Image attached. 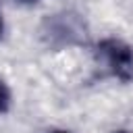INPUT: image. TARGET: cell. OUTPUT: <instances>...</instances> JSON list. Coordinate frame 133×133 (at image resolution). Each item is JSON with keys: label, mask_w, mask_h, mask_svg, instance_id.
Returning <instances> with one entry per match:
<instances>
[{"label": "cell", "mask_w": 133, "mask_h": 133, "mask_svg": "<svg viewBox=\"0 0 133 133\" xmlns=\"http://www.w3.org/2000/svg\"><path fill=\"white\" fill-rule=\"evenodd\" d=\"M98 50L104 56V60L114 77H118L123 81H129L133 77V50H131V46H127L125 42H121L116 37H110V39L100 42Z\"/></svg>", "instance_id": "1"}, {"label": "cell", "mask_w": 133, "mask_h": 133, "mask_svg": "<svg viewBox=\"0 0 133 133\" xmlns=\"http://www.w3.org/2000/svg\"><path fill=\"white\" fill-rule=\"evenodd\" d=\"M10 108V89L8 85L0 79V114H4Z\"/></svg>", "instance_id": "2"}, {"label": "cell", "mask_w": 133, "mask_h": 133, "mask_svg": "<svg viewBox=\"0 0 133 133\" xmlns=\"http://www.w3.org/2000/svg\"><path fill=\"white\" fill-rule=\"evenodd\" d=\"M116 133H133V131H116Z\"/></svg>", "instance_id": "6"}, {"label": "cell", "mask_w": 133, "mask_h": 133, "mask_svg": "<svg viewBox=\"0 0 133 133\" xmlns=\"http://www.w3.org/2000/svg\"><path fill=\"white\" fill-rule=\"evenodd\" d=\"M17 2H21V4H35L37 0H17Z\"/></svg>", "instance_id": "3"}, {"label": "cell", "mask_w": 133, "mask_h": 133, "mask_svg": "<svg viewBox=\"0 0 133 133\" xmlns=\"http://www.w3.org/2000/svg\"><path fill=\"white\" fill-rule=\"evenodd\" d=\"M2 27H4V25H2V15H0V35H2Z\"/></svg>", "instance_id": "5"}, {"label": "cell", "mask_w": 133, "mask_h": 133, "mask_svg": "<svg viewBox=\"0 0 133 133\" xmlns=\"http://www.w3.org/2000/svg\"><path fill=\"white\" fill-rule=\"evenodd\" d=\"M52 133H69V131H64V129H56V131H52Z\"/></svg>", "instance_id": "4"}]
</instances>
